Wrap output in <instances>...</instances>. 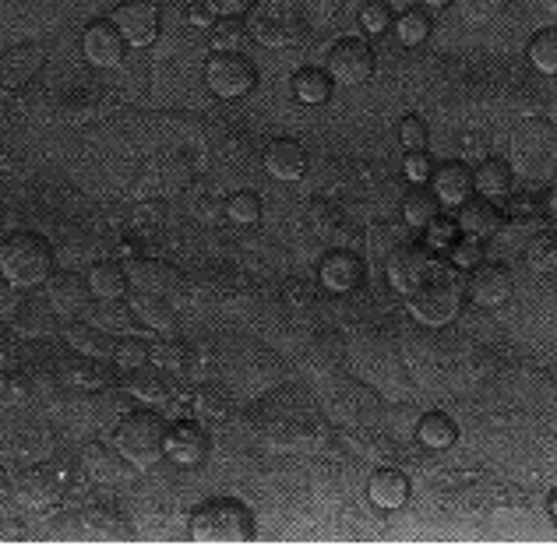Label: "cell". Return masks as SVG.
I'll return each mask as SVG.
<instances>
[{
	"instance_id": "3957f363",
	"label": "cell",
	"mask_w": 557,
	"mask_h": 546,
	"mask_svg": "<svg viewBox=\"0 0 557 546\" xmlns=\"http://www.w3.org/2000/svg\"><path fill=\"white\" fill-rule=\"evenodd\" d=\"M166 420L152 409H138L131 417L121 420L113 434V448L124 455V459L135 466L138 472L152 469L166 459Z\"/></svg>"
},
{
	"instance_id": "9c48e42d",
	"label": "cell",
	"mask_w": 557,
	"mask_h": 546,
	"mask_svg": "<svg viewBox=\"0 0 557 546\" xmlns=\"http://www.w3.org/2000/svg\"><path fill=\"white\" fill-rule=\"evenodd\" d=\"M374 50L368 39H357V36H346L339 39L335 47L329 50V61L325 71L332 85H343V88H357L374 75Z\"/></svg>"
},
{
	"instance_id": "74e56055",
	"label": "cell",
	"mask_w": 557,
	"mask_h": 546,
	"mask_svg": "<svg viewBox=\"0 0 557 546\" xmlns=\"http://www.w3.org/2000/svg\"><path fill=\"white\" fill-rule=\"evenodd\" d=\"M53 307L47 303V307H42V303H22V311L18 314H14V328H18L22 335H28V338H39V335H47V332H53Z\"/></svg>"
},
{
	"instance_id": "7c38bea8",
	"label": "cell",
	"mask_w": 557,
	"mask_h": 546,
	"mask_svg": "<svg viewBox=\"0 0 557 546\" xmlns=\"http://www.w3.org/2000/svg\"><path fill=\"white\" fill-rule=\"evenodd\" d=\"M363 275H368L363 258L354 255V250H346V247L329 250L318 264V278L329 293H354L363 283Z\"/></svg>"
},
{
	"instance_id": "681fc988",
	"label": "cell",
	"mask_w": 557,
	"mask_h": 546,
	"mask_svg": "<svg viewBox=\"0 0 557 546\" xmlns=\"http://www.w3.org/2000/svg\"><path fill=\"white\" fill-rule=\"evenodd\" d=\"M212 11H215V18H240V14L251 11L255 0H205Z\"/></svg>"
},
{
	"instance_id": "bcb514c9",
	"label": "cell",
	"mask_w": 557,
	"mask_h": 546,
	"mask_svg": "<svg viewBox=\"0 0 557 546\" xmlns=\"http://www.w3.org/2000/svg\"><path fill=\"white\" fill-rule=\"evenodd\" d=\"M403 170H406V176H409V184H428V181H431V173H434V162H431L428 149H423V152H409Z\"/></svg>"
},
{
	"instance_id": "7402d4cb",
	"label": "cell",
	"mask_w": 557,
	"mask_h": 546,
	"mask_svg": "<svg viewBox=\"0 0 557 546\" xmlns=\"http://www.w3.org/2000/svg\"><path fill=\"white\" fill-rule=\"evenodd\" d=\"M124 392L135 398L141 406H166L173 385H170V374L159 371V367H138V371H127L124 377Z\"/></svg>"
},
{
	"instance_id": "4fadbf2b",
	"label": "cell",
	"mask_w": 557,
	"mask_h": 546,
	"mask_svg": "<svg viewBox=\"0 0 557 546\" xmlns=\"http://www.w3.org/2000/svg\"><path fill=\"white\" fill-rule=\"evenodd\" d=\"M124 50H127V42L116 33L113 22H92L82 33V53L92 67H116L124 61Z\"/></svg>"
},
{
	"instance_id": "603a6c76",
	"label": "cell",
	"mask_w": 557,
	"mask_h": 546,
	"mask_svg": "<svg viewBox=\"0 0 557 546\" xmlns=\"http://www.w3.org/2000/svg\"><path fill=\"white\" fill-rule=\"evenodd\" d=\"M110 360H96V357H82L75 352L71 360L61 363V381L75 388H85V392H96V388H107L113 385V371H110Z\"/></svg>"
},
{
	"instance_id": "11a10c76",
	"label": "cell",
	"mask_w": 557,
	"mask_h": 546,
	"mask_svg": "<svg viewBox=\"0 0 557 546\" xmlns=\"http://www.w3.org/2000/svg\"><path fill=\"white\" fill-rule=\"evenodd\" d=\"M423 4H431V8H448L451 0H423Z\"/></svg>"
},
{
	"instance_id": "f6af8a7d",
	"label": "cell",
	"mask_w": 557,
	"mask_h": 546,
	"mask_svg": "<svg viewBox=\"0 0 557 546\" xmlns=\"http://www.w3.org/2000/svg\"><path fill=\"white\" fill-rule=\"evenodd\" d=\"M428 124L420 121V116H406V121L399 124V141L406 152H423L428 149Z\"/></svg>"
},
{
	"instance_id": "816d5d0a",
	"label": "cell",
	"mask_w": 557,
	"mask_h": 546,
	"mask_svg": "<svg viewBox=\"0 0 557 546\" xmlns=\"http://www.w3.org/2000/svg\"><path fill=\"white\" fill-rule=\"evenodd\" d=\"M544 209H547V215L550 219H557V184L547 190V198H544Z\"/></svg>"
},
{
	"instance_id": "cb8c5ba5",
	"label": "cell",
	"mask_w": 557,
	"mask_h": 546,
	"mask_svg": "<svg viewBox=\"0 0 557 546\" xmlns=\"http://www.w3.org/2000/svg\"><path fill=\"white\" fill-rule=\"evenodd\" d=\"M64 338L71 352H82V357H96V360H110L113 357V335L102 332L92 321H67L64 324Z\"/></svg>"
},
{
	"instance_id": "f35d334b",
	"label": "cell",
	"mask_w": 557,
	"mask_h": 546,
	"mask_svg": "<svg viewBox=\"0 0 557 546\" xmlns=\"http://www.w3.org/2000/svg\"><path fill=\"white\" fill-rule=\"evenodd\" d=\"M149 363L159 367V371L166 374H177L187 367V346L181 343V338H159V343L149 346Z\"/></svg>"
},
{
	"instance_id": "44dd1931",
	"label": "cell",
	"mask_w": 557,
	"mask_h": 546,
	"mask_svg": "<svg viewBox=\"0 0 557 546\" xmlns=\"http://www.w3.org/2000/svg\"><path fill=\"white\" fill-rule=\"evenodd\" d=\"M82 469L89 472L96 483H127L138 472L121 451H116V448L110 451L102 445H85L82 448Z\"/></svg>"
},
{
	"instance_id": "ba28073f",
	"label": "cell",
	"mask_w": 557,
	"mask_h": 546,
	"mask_svg": "<svg viewBox=\"0 0 557 546\" xmlns=\"http://www.w3.org/2000/svg\"><path fill=\"white\" fill-rule=\"evenodd\" d=\"M205 85L219 99H244L247 92H255L258 67L244 53H212L205 64Z\"/></svg>"
},
{
	"instance_id": "e0dca14e",
	"label": "cell",
	"mask_w": 557,
	"mask_h": 546,
	"mask_svg": "<svg viewBox=\"0 0 557 546\" xmlns=\"http://www.w3.org/2000/svg\"><path fill=\"white\" fill-rule=\"evenodd\" d=\"M209 455V434L198 423H173L166 431V459L181 469H195Z\"/></svg>"
},
{
	"instance_id": "b9f144b4",
	"label": "cell",
	"mask_w": 557,
	"mask_h": 546,
	"mask_svg": "<svg viewBox=\"0 0 557 546\" xmlns=\"http://www.w3.org/2000/svg\"><path fill=\"white\" fill-rule=\"evenodd\" d=\"M110 363L116 367V371H138V367L149 363V346L138 343V338H124V343H116L113 346V357Z\"/></svg>"
},
{
	"instance_id": "ee69618b",
	"label": "cell",
	"mask_w": 557,
	"mask_h": 546,
	"mask_svg": "<svg viewBox=\"0 0 557 546\" xmlns=\"http://www.w3.org/2000/svg\"><path fill=\"white\" fill-rule=\"evenodd\" d=\"M360 25H363V33H388L392 28V8L385 4V0H368L360 11Z\"/></svg>"
},
{
	"instance_id": "83f0119b",
	"label": "cell",
	"mask_w": 557,
	"mask_h": 546,
	"mask_svg": "<svg viewBox=\"0 0 557 546\" xmlns=\"http://www.w3.org/2000/svg\"><path fill=\"white\" fill-rule=\"evenodd\" d=\"M368 497L381 511H399L409 500V480L399 469H377L368 483Z\"/></svg>"
},
{
	"instance_id": "5bb4252c",
	"label": "cell",
	"mask_w": 557,
	"mask_h": 546,
	"mask_svg": "<svg viewBox=\"0 0 557 546\" xmlns=\"http://www.w3.org/2000/svg\"><path fill=\"white\" fill-rule=\"evenodd\" d=\"M11 494L22 508L42 511L61 500V483H57V476H50L47 469H25L11 480Z\"/></svg>"
},
{
	"instance_id": "db71d44e",
	"label": "cell",
	"mask_w": 557,
	"mask_h": 546,
	"mask_svg": "<svg viewBox=\"0 0 557 546\" xmlns=\"http://www.w3.org/2000/svg\"><path fill=\"white\" fill-rule=\"evenodd\" d=\"M547 511L557 519V491H550V497H547Z\"/></svg>"
},
{
	"instance_id": "ffe728a7",
	"label": "cell",
	"mask_w": 557,
	"mask_h": 546,
	"mask_svg": "<svg viewBox=\"0 0 557 546\" xmlns=\"http://www.w3.org/2000/svg\"><path fill=\"white\" fill-rule=\"evenodd\" d=\"M428 184L437 195V201L448 204V209H456V204H466L473 198V173H469L462 162H442V166H434Z\"/></svg>"
},
{
	"instance_id": "60d3db41",
	"label": "cell",
	"mask_w": 557,
	"mask_h": 546,
	"mask_svg": "<svg viewBox=\"0 0 557 546\" xmlns=\"http://www.w3.org/2000/svg\"><path fill=\"white\" fill-rule=\"evenodd\" d=\"M525 264H530L533 272H554L557 269V236L536 233L530 247H525Z\"/></svg>"
},
{
	"instance_id": "8992f818",
	"label": "cell",
	"mask_w": 557,
	"mask_h": 546,
	"mask_svg": "<svg viewBox=\"0 0 557 546\" xmlns=\"http://www.w3.org/2000/svg\"><path fill=\"white\" fill-rule=\"evenodd\" d=\"M462 300H466V289L456 278V272H442L434 275L428 286H420L417 293H409L406 303H409V314H413L420 324L428 328H442V324H451L462 314Z\"/></svg>"
},
{
	"instance_id": "9a60e30c",
	"label": "cell",
	"mask_w": 557,
	"mask_h": 546,
	"mask_svg": "<svg viewBox=\"0 0 557 546\" xmlns=\"http://www.w3.org/2000/svg\"><path fill=\"white\" fill-rule=\"evenodd\" d=\"M127 278H131V289L156 293V297H173V293L181 289V272L156 258H135L127 264Z\"/></svg>"
},
{
	"instance_id": "836d02e7",
	"label": "cell",
	"mask_w": 557,
	"mask_h": 546,
	"mask_svg": "<svg viewBox=\"0 0 557 546\" xmlns=\"http://www.w3.org/2000/svg\"><path fill=\"white\" fill-rule=\"evenodd\" d=\"M92 324H99L102 332H135V324H138V318L131 314V303L121 297V300H96V307H92V318H89Z\"/></svg>"
},
{
	"instance_id": "484cf974",
	"label": "cell",
	"mask_w": 557,
	"mask_h": 546,
	"mask_svg": "<svg viewBox=\"0 0 557 546\" xmlns=\"http://www.w3.org/2000/svg\"><path fill=\"white\" fill-rule=\"evenodd\" d=\"M459 233L469 236V240H491L502 226V212H497V204L480 198V201H466L459 204Z\"/></svg>"
},
{
	"instance_id": "ac0fdd59",
	"label": "cell",
	"mask_w": 557,
	"mask_h": 546,
	"mask_svg": "<svg viewBox=\"0 0 557 546\" xmlns=\"http://www.w3.org/2000/svg\"><path fill=\"white\" fill-rule=\"evenodd\" d=\"M42 286H47V303L53 307V314H61V318L82 314L92 300L89 283H82V275H71V272H53Z\"/></svg>"
},
{
	"instance_id": "7dc6e473",
	"label": "cell",
	"mask_w": 557,
	"mask_h": 546,
	"mask_svg": "<svg viewBox=\"0 0 557 546\" xmlns=\"http://www.w3.org/2000/svg\"><path fill=\"white\" fill-rule=\"evenodd\" d=\"M22 293H25V289L11 286L8 278H0V321H14V314L22 311V303H25Z\"/></svg>"
},
{
	"instance_id": "d6986e66",
	"label": "cell",
	"mask_w": 557,
	"mask_h": 546,
	"mask_svg": "<svg viewBox=\"0 0 557 546\" xmlns=\"http://www.w3.org/2000/svg\"><path fill=\"white\" fill-rule=\"evenodd\" d=\"M261 162H265V173L272 176V181L293 184V181H300L304 170H307V152L297 138H275V141H269Z\"/></svg>"
},
{
	"instance_id": "f1b7e54d",
	"label": "cell",
	"mask_w": 557,
	"mask_h": 546,
	"mask_svg": "<svg viewBox=\"0 0 557 546\" xmlns=\"http://www.w3.org/2000/svg\"><path fill=\"white\" fill-rule=\"evenodd\" d=\"M85 283H89L92 300H121V297H127V289H131L127 269H124V264H116V261L92 264L89 275H85Z\"/></svg>"
},
{
	"instance_id": "d4e9b609",
	"label": "cell",
	"mask_w": 557,
	"mask_h": 546,
	"mask_svg": "<svg viewBox=\"0 0 557 546\" xmlns=\"http://www.w3.org/2000/svg\"><path fill=\"white\" fill-rule=\"evenodd\" d=\"M511 184H516V173H511V166L505 159H483L473 173V190L494 204L511 198Z\"/></svg>"
},
{
	"instance_id": "1f68e13d",
	"label": "cell",
	"mask_w": 557,
	"mask_h": 546,
	"mask_svg": "<svg viewBox=\"0 0 557 546\" xmlns=\"http://www.w3.org/2000/svg\"><path fill=\"white\" fill-rule=\"evenodd\" d=\"M456 434H459L456 431V420H451L448 412H428V417L417 420V437L428 448H434V451L456 445Z\"/></svg>"
},
{
	"instance_id": "8d00e7d4",
	"label": "cell",
	"mask_w": 557,
	"mask_h": 546,
	"mask_svg": "<svg viewBox=\"0 0 557 546\" xmlns=\"http://www.w3.org/2000/svg\"><path fill=\"white\" fill-rule=\"evenodd\" d=\"M428 36H431V14L428 11L409 8L395 18V39H399L403 47H420V42H428Z\"/></svg>"
},
{
	"instance_id": "7a4b0ae2",
	"label": "cell",
	"mask_w": 557,
	"mask_h": 546,
	"mask_svg": "<svg viewBox=\"0 0 557 546\" xmlns=\"http://www.w3.org/2000/svg\"><path fill=\"white\" fill-rule=\"evenodd\" d=\"M244 25H247V33H251V39L269 50L297 47L307 36V18H304L300 0H255Z\"/></svg>"
},
{
	"instance_id": "52a82bcc",
	"label": "cell",
	"mask_w": 557,
	"mask_h": 546,
	"mask_svg": "<svg viewBox=\"0 0 557 546\" xmlns=\"http://www.w3.org/2000/svg\"><path fill=\"white\" fill-rule=\"evenodd\" d=\"M448 269L445 258H437V250L420 240V244H409L403 240L399 247L388 255V283L392 289L399 293V297H409V293H417L420 286H428L434 275H442Z\"/></svg>"
},
{
	"instance_id": "f546056e",
	"label": "cell",
	"mask_w": 557,
	"mask_h": 546,
	"mask_svg": "<svg viewBox=\"0 0 557 546\" xmlns=\"http://www.w3.org/2000/svg\"><path fill=\"white\" fill-rule=\"evenodd\" d=\"M437 215H442V201H437V195H434L428 184H413V187L406 190V198H403V219H406V226L428 229Z\"/></svg>"
},
{
	"instance_id": "6da1fadb",
	"label": "cell",
	"mask_w": 557,
	"mask_h": 546,
	"mask_svg": "<svg viewBox=\"0 0 557 546\" xmlns=\"http://www.w3.org/2000/svg\"><path fill=\"white\" fill-rule=\"evenodd\" d=\"M53 275V247L39 233H11L0 240V278L18 289H36Z\"/></svg>"
},
{
	"instance_id": "4316f807",
	"label": "cell",
	"mask_w": 557,
	"mask_h": 546,
	"mask_svg": "<svg viewBox=\"0 0 557 546\" xmlns=\"http://www.w3.org/2000/svg\"><path fill=\"white\" fill-rule=\"evenodd\" d=\"M127 303H131V314L138 318L141 328H149V332H173V328H177V314H173V307L166 303V297L135 289L127 297Z\"/></svg>"
},
{
	"instance_id": "ab89813d",
	"label": "cell",
	"mask_w": 557,
	"mask_h": 546,
	"mask_svg": "<svg viewBox=\"0 0 557 546\" xmlns=\"http://www.w3.org/2000/svg\"><path fill=\"white\" fill-rule=\"evenodd\" d=\"M226 219L233 226H258L261 219V198L255 190H237L226 198Z\"/></svg>"
},
{
	"instance_id": "f907efd6",
	"label": "cell",
	"mask_w": 557,
	"mask_h": 546,
	"mask_svg": "<svg viewBox=\"0 0 557 546\" xmlns=\"http://www.w3.org/2000/svg\"><path fill=\"white\" fill-rule=\"evenodd\" d=\"M187 22L198 25V28H212L215 25V11L205 4V0H195V4L187 8Z\"/></svg>"
},
{
	"instance_id": "e575fe53",
	"label": "cell",
	"mask_w": 557,
	"mask_h": 546,
	"mask_svg": "<svg viewBox=\"0 0 557 546\" xmlns=\"http://www.w3.org/2000/svg\"><path fill=\"white\" fill-rule=\"evenodd\" d=\"M247 39H251V33L240 18H215V25L209 28L212 53H244Z\"/></svg>"
},
{
	"instance_id": "30bf717a",
	"label": "cell",
	"mask_w": 557,
	"mask_h": 546,
	"mask_svg": "<svg viewBox=\"0 0 557 546\" xmlns=\"http://www.w3.org/2000/svg\"><path fill=\"white\" fill-rule=\"evenodd\" d=\"M116 33L124 36L127 47H152L156 36H159V22H163V14L152 4V0H124L121 8L113 11Z\"/></svg>"
},
{
	"instance_id": "277c9868",
	"label": "cell",
	"mask_w": 557,
	"mask_h": 546,
	"mask_svg": "<svg viewBox=\"0 0 557 546\" xmlns=\"http://www.w3.org/2000/svg\"><path fill=\"white\" fill-rule=\"evenodd\" d=\"M511 173L530 176V181H544L557 170V127L547 121H533L516 131L511 138Z\"/></svg>"
},
{
	"instance_id": "c3c4849f",
	"label": "cell",
	"mask_w": 557,
	"mask_h": 546,
	"mask_svg": "<svg viewBox=\"0 0 557 546\" xmlns=\"http://www.w3.org/2000/svg\"><path fill=\"white\" fill-rule=\"evenodd\" d=\"M459 240V226H451V223H445L442 215L434 219V223L428 226V244L434 247V250H448L451 244Z\"/></svg>"
},
{
	"instance_id": "2e32d148",
	"label": "cell",
	"mask_w": 557,
	"mask_h": 546,
	"mask_svg": "<svg viewBox=\"0 0 557 546\" xmlns=\"http://www.w3.org/2000/svg\"><path fill=\"white\" fill-rule=\"evenodd\" d=\"M42 61H47V53L36 42H22V47H11L8 53H0V88L4 92H14V88L28 85L36 75Z\"/></svg>"
},
{
	"instance_id": "d6a6232c",
	"label": "cell",
	"mask_w": 557,
	"mask_h": 546,
	"mask_svg": "<svg viewBox=\"0 0 557 546\" xmlns=\"http://www.w3.org/2000/svg\"><path fill=\"white\" fill-rule=\"evenodd\" d=\"M293 96H297L304 107H321V102H329V96H332L329 71H318V67L297 71V78H293Z\"/></svg>"
},
{
	"instance_id": "5b68a950",
	"label": "cell",
	"mask_w": 557,
	"mask_h": 546,
	"mask_svg": "<svg viewBox=\"0 0 557 546\" xmlns=\"http://www.w3.org/2000/svg\"><path fill=\"white\" fill-rule=\"evenodd\" d=\"M190 536L198 543H247L255 536V519L240 500H209L190 519Z\"/></svg>"
},
{
	"instance_id": "8fae6325",
	"label": "cell",
	"mask_w": 557,
	"mask_h": 546,
	"mask_svg": "<svg viewBox=\"0 0 557 546\" xmlns=\"http://www.w3.org/2000/svg\"><path fill=\"white\" fill-rule=\"evenodd\" d=\"M466 293L469 300L476 307H505L511 300V293H516V275L505 264H494V261H480L473 272H469V283H466Z\"/></svg>"
},
{
	"instance_id": "7bdbcfd3",
	"label": "cell",
	"mask_w": 557,
	"mask_h": 546,
	"mask_svg": "<svg viewBox=\"0 0 557 546\" xmlns=\"http://www.w3.org/2000/svg\"><path fill=\"white\" fill-rule=\"evenodd\" d=\"M448 258H451L456 269L473 272L476 264L483 261V240H469V236H462V240H456V244L448 247Z\"/></svg>"
},
{
	"instance_id": "d590c367",
	"label": "cell",
	"mask_w": 557,
	"mask_h": 546,
	"mask_svg": "<svg viewBox=\"0 0 557 546\" xmlns=\"http://www.w3.org/2000/svg\"><path fill=\"white\" fill-rule=\"evenodd\" d=\"M525 57H530L533 71L554 78L557 75V28H540L530 39V47H525Z\"/></svg>"
},
{
	"instance_id": "f5cc1de1",
	"label": "cell",
	"mask_w": 557,
	"mask_h": 546,
	"mask_svg": "<svg viewBox=\"0 0 557 546\" xmlns=\"http://www.w3.org/2000/svg\"><path fill=\"white\" fill-rule=\"evenodd\" d=\"M4 494H11V476H8V469L0 466V497H4Z\"/></svg>"
},
{
	"instance_id": "4dcf8cb0",
	"label": "cell",
	"mask_w": 557,
	"mask_h": 546,
	"mask_svg": "<svg viewBox=\"0 0 557 546\" xmlns=\"http://www.w3.org/2000/svg\"><path fill=\"white\" fill-rule=\"evenodd\" d=\"M82 525L89 529L92 536H99V539H116V543L131 539V525H127V519L116 508L92 505L89 511L82 514Z\"/></svg>"
}]
</instances>
